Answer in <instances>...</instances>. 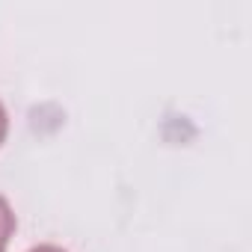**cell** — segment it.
<instances>
[{
	"instance_id": "1",
	"label": "cell",
	"mask_w": 252,
	"mask_h": 252,
	"mask_svg": "<svg viewBox=\"0 0 252 252\" xmlns=\"http://www.w3.org/2000/svg\"><path fill=\"white\" fill-rule=\"evenodd\" d=\"M15 228V217H12V208L6 205V199H0V252H6V243H9V234Z\"/></svg>"
},
{
	"instance_id": "2",
	"label": "cell",
	"mask_w": 252,
	"mask_h": 252,
	"mask_svg": "<svg viewBox=\"0 0 252 252\" xmlns=\"http://www.w3.org/2000/svg\"><path fill=\"white\" fill-rule=\"evenodd\" d=\"M3 137H6V113L0 107V143H3Z\"/></svg>"
},
{
	"instance_id": "3",
	"label": "cell",
	"mask_w": 252,
	"mask_h": 252,
	"mask_svg": "<svg viewBox=\"0 0 252 252\" xmlns=\"http://www.w3.org/2000/svg\"><path fill=\"white\" fill-rule=\"evenodd\" d=\"M33 252H65V249H60V246H39V249H33Z\"/></svg>"
}]
</instances>
